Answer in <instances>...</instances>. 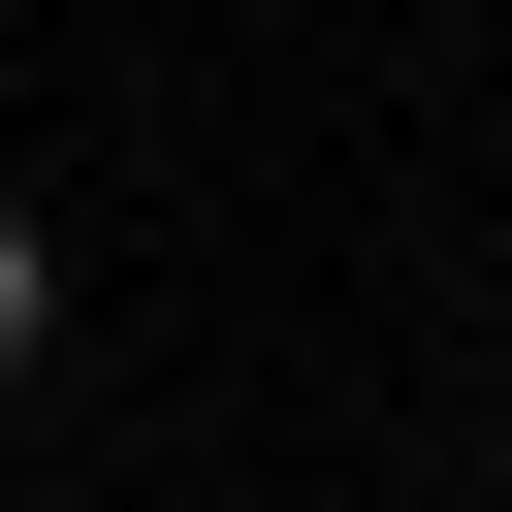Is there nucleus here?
I'll return each instance as SVG.
<instances>
[{
  "instance_id": "1",
  "label": "nucleus",
  "mask_w": 512,
  "mask_h": 512,
  "mask_svg": "<svg viewBox=\"0 0 512 512\" xmlns=\"http://www.w3.org/2000/svg\"><path fill=\"white\" fill-rule=\"evenodd\" d=\"M32 320H64V256H32V192H0V384H32Z\"/></svg>"
}]
</instances>
